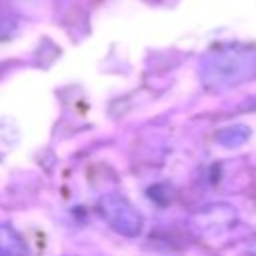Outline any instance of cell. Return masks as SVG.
Returning a JSON list of instances; mask_svg holds the SVG:
<instances>
[{"instance_id":"1","label":"cell","mask_w":256,"mask_h":256,"mask_svg":"<svg viewBox=\"0 0 256 256\" xmlns=\"http://www.w3.org/2000/svg\"><path fill=\"white\" fill-rule=\"evenodd\" d=\"M250 138V128L244 124H236V126H226L224 130L218 132V140L222 146L226 148H236L242 146L246 140Z\"/></svg>"},{"instance_id":"2","label":"cell","mask_w":256,"mask_h":256,"mask_svg":"<svg viewBox=\"0 0 256 256\" xmlns=\"http://www.w3.org/2000/svg\"><path fill=\"white\" fill-rule=\"evenodd\" d=\"M248 256H256V242H254V244L248 248Z\"/></svg>"}]
</instances>
